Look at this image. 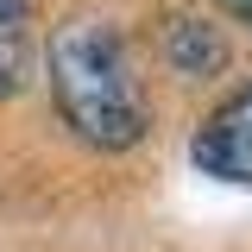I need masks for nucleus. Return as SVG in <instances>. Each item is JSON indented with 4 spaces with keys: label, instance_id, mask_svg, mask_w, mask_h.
<instances>
[{
    "label": "nucleus",
    "instance_id": "2",
    "mask_svg": "<svg viewBox=\"0 0 252 252\" xmlns=\"http://www.w3.org/2000/svg\"><path fill=\"white\" fill-rule=\"evenodd\" d=\"M195 164L220 183H252V82H240L208 114V126L195 132Z\"/></svg>",
    "mask_w": 252,
    "mask_h": 252
},
{
    "label": "nucleus",
    "instance_id": "6",
    "mask_svg": "<svg viewBox=\"0 0 252 252\" xmlns=\"http://www.w3.org/2000/svg\"><path fill=\"white\" fill-rule=\"evenodd\" d=\"M0 6H26V0H0Z\"/></svg>",
    "mask_w": 252,
    "mask_h": 252
},
{
    "label": "nucleus",
    "instance_id": "5",
    "mask_svg": "<svg viewBox=\"0 0 252 252\" xmlns=\"http://www.w3.org/2000/svg\"><path fill=\"white\" fill-rule=\"evenodd\" d=\"M227 19H240V26H252V0H215Z\"/></svg>",
    "mask_w": 252,
    "mask_h": 252
},
{
    "label": "nucleus",
    "instance_id": "1",
    "mask_svg": "<svg viewBox=\"0 0 252 252\" xmlns=\"http://www.w3.org/2000/svg\"><path fill=\"white\" fill-rule=\"evenodd\" d=\"M51 101H57L63 126L76 139H89L101 152H126L145 139L152 107L132 76L120 32L94 26V19H69L51 38Z\"/></svg>",
    "mask_w": 252,
    "mask_h": 252
},
{
    "label": "nucleus",
    "instance_id": "3",
    "mask_svg": "<svg viewBox=\"0 0 252 252\" xmlns=\"http://www.w3.org/2000/svg\"><path fill=\"white\" fill-rule=\"evenodd\" d=\"M158 51H164V63H170V69H183V76H215L220 63H227L220 32L202 26V19H164Z\"/></svg>",
    "mask_w": 252,
    "mask_h": 252
},
{
    "label": "nucleus",
    "instance_id": "4",
    "mask_svg": "<svg viewBox=\"0 0 252 252\" xmlns=\"http://www.w3.org/2000/svg\"><path fill=\"white\" fill-rule=\"evenodd\" d=\"M32 76V13L0 6V94H19Z\"/></svg>",
    "mask_w": 252,
    "mask_h": 252
}]
</instances>
